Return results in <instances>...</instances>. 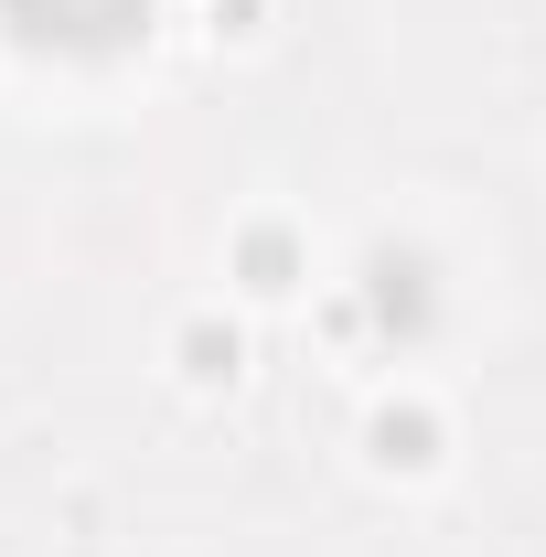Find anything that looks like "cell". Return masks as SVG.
Returning a JSON list of instances; mask_svg holds the SVG:
<instances>
[{
	"mask_svg": "<svg viewBox=\"0 0 546 557\" xmlns=\"http://www.w3.org/2000/svg\"><path fill=\"white\" fill-rule=\"evenodd\" d=\"M33 33H54V44H119V33H139L161 0H11Z\"/></svg>",
	"mask_w": 546,
	"mask_h": 557,
	"instance_id": "obj_1",
	"label": "cell"
}]
</instances>
